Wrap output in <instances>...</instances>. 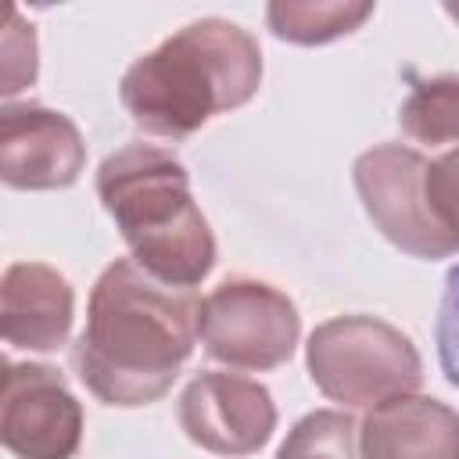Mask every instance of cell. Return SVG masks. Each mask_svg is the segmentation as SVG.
I'll list each match as a JSON object with an SVG mask.
<instances>
[{
	"mask_svg": "<svg viewBox=\"0 0 459 459\" xmlns=\"http://www.w3.org/2000/svg\"><path fill=\"white\" fill-rule=\"evenodd\" d=\"M179 427L215 455H251L276 427V405L258 380L237 373H201L179 398Z\"/></svg>",
	"mask_w": 459,
	"mask_h": 459,
	"instance_id": "ba28073f",
	"label": "cell"
},
{
	"mask_svg": "<svg viewBox=\"0 0 459 459\" xmlns=\"http://www.w3.org/2000/svg\"><path fill=\"white\" fill-rule=\"evenodd\" d=\"M276 459H362L359 423L348 412L319 409L294 423Z\"/></svg>",
	"mask_w": 459,
	"mask_h": 459,
	"instance_id": "5bb4252c",
	"label": "cell"
},
{
	"mask_svg": "<svg viewBox=\"0 0 459 459\" xmlns=\"http://www.w3.org/2000/svg\"><path fill=\"white\" fill-rule=\"evenodd\" d=\"M36 79V36L32 25L22 22L14 7H7V25H4V97H14L18 90L32 86Z\"/></svg>",
	"mask_w": 459,
	"mask_h": 459,
	"instance_id": "2e32d148",
	"label": "cell"
},
{
	"mask_svg": "<svg viewBox=\"0 0 459 459\" xmlns=\"http://www.w3.org/2000/svg\"><path fill=\"white\" fill-rule=\"evenodd\" d=\"M104 212L122 230L133 262L172 287L201 283L215 265V237L194 204L179 158L151 143H129L97 169Z\"/></svg>",
	"mask_w": 459,
	"mask_h": 459,
	"instance_id": "3957f363",
	"label": "cell"
},
{
	"mask_svg": "<svg viewBox=\"0 0 459 459\" xmlns=\"http://www.w3.org/2000/svg\"><path fill=\"white\" fill-rule=\"evenodd\" d=\"M298 308L258 280H226L201 301V341L215 362L233 369H273L298 344Z\"/></svg>",
	"mask_w": 459,
	"mask_h": 459,
	"instance_id": "5b68a950",
	"label": "cell"
},
{
	"mask_svg": "<svg viewBox=\"0 0 459 459\" xmlns=\"http://www.w3.org/2000/svg\"><path fill=\"white\" fill-rule=\"evenodd\" d=\"M75 294L68 280L43 262H14L0 287L4 341L29 351H54L68 341Z\"/></svg>",
	"mask_w": 459,
	"mask_h": 459,
	"instance_id": "30bf717a",
	"label": "cell"
},
{
	"mask_svg": "<svg viewBox=\"0 0 459 459\" xmlns=\"http://www.w3.org/2000/svg\"><path fill=\"white\" fill-rule=\"evenodd\" d=\"M258 82L262 50L255 36L222 18H201L133 61L118 93L143 133L183 140L212 115L247 104Z\"/></svg>",
	"mask_w": 459,
	"mask_h": 459,
	"instance_id": "7a4b0ae2",
	"label": "cell"
},
{
	"mask_svg": "<svg viewBox=\"0 0 459 459\" xmlns=\"http://www.w3.org/2000/svg\"><path fill=\"white\" fill-rule=\"evenodd\" d=\"M448 14H452V18H459V4H448Z\"/></svg>",
	"mask_w": 459,
	"mask_h": 459,
	"instance_id": "ac0fdd59",
	"label": "cell"
},
{
	"mask_svg": "<svg viewBox=\"0 0 459 459\" xmlns=\"http://www.w3.org/2000/svg\"><path fill=\"white\" fill-rule=\"evenodd\" d=\"M423 169L427 158L402 143H380L355 161L359 197L377 222V230L416 258H445L452 255L445 240L434 233L423 212Z\"/></svg>",
	"mask_w": 459,
	"mask_h": 459,
	"instance_id": "52a82bcc",
	"label": "cell"
},
{
	"mask_svg": "<svg viewBox=\"0 0 459 459\" xmlns=\"http://www.w3.org/2000/svg\"><path fill=\"white\" fill-rule=\"evenodd\" d=\"M437 359L448 384L459 387V265L448 273L437 308Z\"/></svg>",
	"mask_w": 459,
	"mask_h": 459,
	"instance_id": "e0dca14e",
	"label": "cell"
},
{
	"mask_svg": "<svg viewBox=\"0 0 459 459\" xmlns=\"http://www.w3.org/2000/svg\"><path fill=\"white\" fill-rule=\"evenodd\" d=\"M373 14V4H323V0H273L265 22L280 39L290 43H330L344 32H355Z\"/></svg>",
	"mask_w": 459,
	"mask_h": 459,
	"instance_id": "7c38bea8",
	"label": "cell"
},
{
	"mask_svg": "<svg viewBox=\"0 0 459 459\" xmlns=\"http://www.w3.org/2000/svg\"><path fill=\"white\" fill-rule=\"evenodd\" d=\"M423 212L448 251H459V147L427 161L423 169Z\"/></svg>",
	"mask_w": 459,
	"mask_h": 459,
	"instance_id": "9a60e30c",
	"label": "cell"
},
{
	"mask_svg": "<svg viewBox=\"0 0 459 459\" xmlns=\"http://www.w3.org/2000/svg\"><path fill=\"white\" fill-rule=\"evenodd\" d=\"M405 136L416 143H452L459 140V75L423 79L409 90L398 108Z\"/></svg>",
	"mask_w": 459,
	"mask_h": 459,
	"instance_id": "4fadbf2b",
	"label": "cell"
},
{
	"mask_svg": "<svg viewBox=\"0 0 459 459\" xmlns=\"http://www.w3.org/2000/svg\"><path fill=\"white\" fill-rule=\"evenodd\" d=\"M362 459H459V412L437 398L402 394L366 412Z\"/></svg>",
	"mask_w": 459,
	"mask_h": 459,
	"instance_id": "8fae6325",
	"label": "cell"
},
{
	"mask_svg": "<svg viewBox=\"0 0 459 459\" xmlns=\"http://www.w3.org/2000/svg\"><path fill=\"white\" fill-rule=\"evenodd\" d=\"M0 437L18 459H72L82 437V409L65 377L36 362H7Z\"/></svg>",
	"mask_w": 459,
	"mask_h": 459,
	"instance_id": "8992f818",
	"label": "cell"
},
{
	"mask_svg": "<svg viewBox=\"0 0 459 459\" xmlns=\"http://www.w3.org/2000/svg\"><path fill=\"white\" fill-rule=\"evenodd\" d=\"M201 337V298L154 280L133 258L111 262L90 294L72 362L104 405L158 402Z\"/></svg>",
	"mask_w": 459,
	"mask_h": 459,
	"instance_id": "6da1fadb",
	"label": "cell"
},
{
	"mask_svg": "<svg viewBox=\"0 0 459 459\" xmlns=\"http://www.w3.org/2000/svg\"><path fill=\"white\" fill-rule=\"evenodd\" d=\"M86 143L75 122L39 104H7L0 115V179L14 190H61L79 179Z\"/></svg>",
	"mask_w": 459,
	"mask_h": 459,
	"instance_id": "9c48e42d",
	"label": "cell"
},
{
	"mask_svg": "<svg viewBox=\"0 0 459 459\" xmlns=\"http://www.w3.org/2000/svg\"><path fill=\"white\" fill-rule=\"evenodd\" d=\"M312 384L355 409L412 394L423 380V362L412 341L377 316H337L308 337Z\"/></svg>",
	"mask_w": 459,
	"mask_h": 459,
	"instance_id": "277c9868",
	"label": "cell"
}]
</instances>
